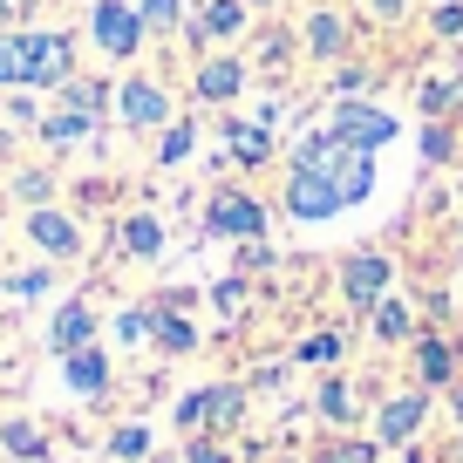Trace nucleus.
<instances>
[{"instance_id":"obj_4","label":"nucleus","mask_w":463,"mask_h":463,"mask_svg":"<svg viewBox=\"0 0 463 463\" xmlns=\"http://www.w3.org/2000/svg\"><path fill=\"white\" fill-rule=\"evenodd\" d=\"M89 42L109 61H137L150 48V28L137 14V0H89Z\"/></svg>"},{"instance_id":"obj_25","label":"nucleus","mask_w":463,"mask_h":463,"mask_svg":"<svg viewBox=\"0 0 463 463\" xmlns=\"http://www.w3.org/2000/svg\"><path fill=\"white\" fill-rule=\"evenodd\" d=\"M0 449H7L14 463H48L55 443H48V430L34 416H7V422H0Z\"/></svg>"},{"instance_id":"obj_50","label":"nucleus","mask_w":463,"mask_h":463,"mask_svg":"<svg viewBox=\"0 0 463 463\" xmlns=\"http://www.w3.org/2000/svg\"><path fill=\"white\" fill-rule=\"evenodd\" d=\"M279 463H307V457H279Z\"/></svg>"},{"instance_id":"obj_31","label":"nucleus","mask_w":463,"mask_h":463,"mask_svg":"<svg viewBox=\"0 0 463 463\" xmlns=\"http://www.w3.org/2000/svg\"><path fill=\"white\" fill-rule=\"evenodd\" d=\"M246 55H252V69H260V75H287V61L300 55V34H287V28H266L260 42L246 48Z\"/></svg>"},{"instance_id":"obj_3","label":"nucleus","mask_w":463,"mask_h":463,"mask_svg":"<svg viewBox=\"0 0 463 463\" xmlns=\"http://www.w3.org/2000/svg\"><path fill=\"white\" fill-rule=\"evenodd\" d=\"M252 55L246 48H212V55L191 61V102H204V109H232V102L252 89Z\"/></svg>"},{"instance_id":"obj_22","label":"nucleus","mask_w":463,"mask_h":463,"mask_svg":"<svg viewBox=\"0 0 463 463\" xmlns=\"http://www.w3.org/2000/svg\"><path fill=\"white\" fill-rule=\"evenodd\" d=\"M327 177H334V191H341L347 204H368L375 198V150H347L341 144V157L327 164Z\"/></svg>"},{"instance_id":"obj_21","label":"nucleus","mask_w":463,"mask_h":463,"mask_svg":"<svg viewBox=\"0 0 463 463\" xmlns=\"http://www.w3.org/2000/svg\"><path fill=\"white\" fill-rule=\"evenodd\" d=\"M191 21L212 34V48H218V42L239 48V42L252 34V7H246V0H198V7H191Z\"/></svg>"},{"instance_id":"obj_26","label":"nucleus","mask_w":463,"mask_h":463,"mask_svg":"<svg viewBox=\"0 0 463 463\" xmlns=\"http://www.w3.org/2000/svg\"><path fill=\"white\" fill-rule=\"evenodd\" d=\"M347 362V334L341 327H320L307 341H293V368H341Z\"/></svg>"},{"instance_id":"obj_16","label":"nucleus","mask_w":463,"mask_h":463,"mask_svg":"<svg viewBox=\"0 0 463 463\" xmlns=\"http://www.w3.org/2000/svg\"><path fill=\"white\" fill-rule=\"evenodd\" d=\"M218 137H225V150L239 164H246V171H260V164H273V130H266V123H246V116L239 109H218Z\"/></svg>"},{"instance_id":"obj_37","label":"nucleus","mask_w":463,"mask_h":463,"mask_svg":"<svg viewBox=\"0 0 463 463\" xmlns=\"http://www.w3.org/2000/svg\"><path fill=\"white\" fill-rule=\"evenodd\" d=\"M48 287H55V266H28V273H7V279H0V293H7V300H42V293Z\"/></svg>"},{"instance_id":"obj_33","label":"nucleus","mask_w":463,"mask_h":463,"mask_svg":"<svg viewBox=\"0 0 463 463\" xmlns=\"http://www.w3.org/2000/svg\"><path fill=\"white\" fill-rule=\"evenodd\" d=\"M457 157H463L457 123H422V164H430V171H443V164H457Z\"/></svg>"},{"instance_id":"obj_35","label":"nucleus","mask_w":463,"mask_h":463,"mask_svg":"<svg viewBox=\"0 0 463 463\" xmlns=\"http://www.w3.org/2000/svg\"><path fill=\"white\" fill-rule=\"evenodd\" d=\"M204 416H212V382H204V389H184V395L171 402L177 436H204Z\"/></svg>"},{"instance_id":"obj_20","label":"nucleus","mask_w":463,"mask_h":463,"mask_svg":"<svg viewBox=\"0 0 463 463\" xmlns=\"http://www.w3.org/2000/svg\"><path fill=\"white\" fill-rule=\"evenodd\" d=\"M150 307H157V334H150V347L171 354V362L198 354V320H191V307H177V300H150Z\"/></svg>"},{"instance_id":"obj_36","label":"nucleus","mask_w":463,"mask_h":463,"mask_svg":"<svg viewBox=\"0 0 463 463\" xmlns=\"http://www.w3.org/2000/svg\"><path fill=\"white\" fill-rule=\"evenodd\" d=\"M341 96H375V69L368 61H334V82H327V102H341Z\"/></svg>"},{"instance_id":"obj_6","label":"nucleus","mask_w":463,"mask_h":463,"mask_svg":"<svg viewBox=\"0 0 463 463\" xmlns=\"http://www.w3.org/2000/svg\"><path fill=\"white\" fill-rule=\"evenodd\" d=\"M430 409H436V395L409 382V389H395V395H382V402H375V416H368V436H375L382 449L422 443V430H430Z\"/></svg>"},{"instance_id":"obj_39","label":"nucleus","mask_w":463,"mask_h":463,"mask_svg":"<svg viewBox=\"0 0 463 463\" xmlns=\"http://www.w3.org/2000/svg\"><path fill=\"white\" fill-rule=\"evenodd\" d=\"M184 463H239L232 436H184Z\"/></svg>"},{"instance_id":"obj_17","label":"nucleus","mask_w":463,"mask_h":463,"mask_svg":"<svg viewBox=\"0 0 463 463\" xmlns=\"http://www.w3.org/2000/svg\"><path fill=\"white\" fill-rule=\"evenodd\" d=\"M96 130H102V116H89L82 102H61V96H55V109H42V144H48V150L96 144Z\"/></svg>"},{"instance_id":"obj_7","label":"nucleus","mask_w":463,"mask_h":463,"mask_svg":"<svg viewBox=\"0 0 463 463\" xmlns=\"http://www.w3.org/2000/svg\"><path fill=\"white\" fill-rule=\"evenodd\" d=\"M327 130L341 137L347 150H389L395 137H402V123L368 96H341V102H327Z\"/></svg>"},{"instance_id":"obj_38","label":"nucleus","mask_w":463,"mask_h":463,"mask_svg":"<svg viewBox=\"0 0 463 463\" xmlns=\"http://www.w3.org/2000/svg\"><path fill=\"white\" fill-rule=\"evenodd\" d=\"M246 300H252V279H246V273H225V279L212 287V307H218L225 320H239V314H246Z\"/></svg>"},{"instance_id":"obj_15","label":"nucleus","mask_w":463,"mask_h":463,"mask_svg":"<svg viewBox=\"0 0 463 463\" xmlns=\"http://www.w3.org/2000/svg\"><path fill=\"white\" fill-rule=\"evenodd\" d=\"M164 246H171V232H164V218L157 212H123V225H116V252L123 260H137V266H150V260H164Z\"/></svg>"},{"instance_id":"obj_9","label":"nucleus","mask_w":463,"mask_h":463,"mask_svg":"<svg viewBox=\"0 0 463 463\" xmlns=\"http://www.w3.org/2000/svg\"><path fill=\"white\" fill-rule=\"evenodd\" d=\"M116 123L137 130V137L144 130L157 137L164 123H177V96L157 82V75H123V82H116Z\"/></svg>"},{"instance_id":"obj_40","label":"nucleus","mask_w":463,"mask_h":463,"mask_svg":"<svg viewBox=\"0 0 463 463\" xmlns=\"http://www.w3.org/2000/svg\"><path fill=\"white\" fill-rule=\"evenodd\" d=\"M430 34L436 42H463V0H430Z\"/></svg>"},{"instance_id":"obj_28","label":"nucleus","mask_w":463,"mask_h":463,"mask_svg":"<svg viewBox=\"0 0 463 463\" xmlns=\"http://www.w3.org/2000/svg\"><path fill=\"white\" fill-rule=\"evenodd\" d=\"M7 191H14V204H55L61 177H55V164H14Z\"/></svg>"},{"instance_id":"obj_30","label":"nucleus","mask_w":463,"mask_h":463,"mask_svg":"<svg viewBox=\"0 0 463 463\" xmlns=\"http://www.w3.org/2000/svg\"><path fill=\"white\" fill-rule=\"evenodd\" d=\"M150 449H157V436H150V422H116V430L102 436V457H109V463H144Z\"/></svg>"},{"instance_id":"obj_44","label":"nucleus","mask_w":463,"mask_h":463,"mask_svg":"<svg viewBox=\"0 0 463 463\" xmlns=\"http://www.w3.org/2000/svg\"><path fill=\"white\" fill-rule=\"evenodd\" d=\"M232 252H239V273H273L279 266V252L266 239H246V246H232Z\"/></svg>"},{"instance_id":"obj_10","label":"nucleus","mask_w":463,"mask_h":463,"mask_svg":"<svg viewBox=\"0 0 463 463\" xmlns=\"http://www.w3.org/2000/svg\"><path fill=\"white\" fill-rule=\"evenodd\" d=\"M409 368H416V389L443 395L449 382H463V347L449 327H422L416 341H409Z\"/></svg>"},{"instance_id":"obj_41","label":"nucleus","mask_w":463,"mask_h":463,"mask_svg":"<svg viewBox=\"0 0 463 463\" xmlns=\"http://www.w3.org/2000/svg\"><path fill=\"white\" fill-rule=\"evenodd\" d=\"M0 116H7L14 130H42V102L21 96V89H7V96H0Z\"/></svg>"},{"instance_id":"obj_23","label":"nucleus","mask_w":463,"mask_h":463,"mask_svg":"<svg viewBox=\"0 0 463 463\" xmlns=\"http://www.w3.org/2000/svg\"><path fill=\"white\" fill-rule=\"evenodd\" d=\"M307 463H382V443L368 430H327Z\"/></svg>"},{"instance_id":"obj_42","label":"nucleus","mask_w":463,"mask_h":463,"mask_svg":"<svg viewBox=\"0 0 463 463\" xmlns=\"http://www.w3.org/2000/svg\"><path fill=\"white\" fill-rule=\"evenodd\" d=\"M0 89H21V28H0Z\"/></svg>"},{"instance_id":"obj_8","label":"nucleus","mask_w":463,"mask_h":463,"mask_svg":"<svg viewBox=\"0 0 463 463\" xmlns=\"http://www.w3.org/2000/svg\"><path fill=\"white\" fill-rule=\"evenodd\" d=\"M334 287H341V300H347V314H375V300L382 293H395V260L382 246H362V252H347L341 260V273H334Z\"/></svg>"},{"instance_id":"obj_46","label":"nucleus","mask_w":463,"mask_h":463,"mask_svg":"<svg viewBox=\"0 0 463 463\" xmlns=\"http://www.w3.org/2000/svg\"><path fill=\"white\" fill-rule=\"evenodd\" d=\"M443 402H449V422L463 430V382H449V389H443Z\"/></svg>"},{"instance_id":"obj_24","label":"nucleus","mask_w":463,"mask_h":463,"mask_svg":"<svg viewBox=\"0 0 463 463\" xmlns=\"http://www.w3.org/2000/svg\"><path fill=\"white\" fill-rule=\"evenodd\" d=\"M416 109H422V123H463V69L422 82L416 89Z\"/></svg>"},{"instance_id":"obj_47","label":"nucleus","mask_w":463,"mask_h":463,"mask_svg":"<svg viewBox=\"0 0 463 463\" xmlns=\"http://www.w3.org/2000/svg\"><path fill=\"white\" fill-rule=\"evenodd\" d=\"M144 463H184V449H150Z\"/></svg>"},{"instance_id":"obj_49","label":"nucleus","mask_w":463,"mask_h":463,"mask_svg":"<svg viewBox=\"0 0 463 463\" xmlns=\"http://www.w3.org/2000/svg\"><path fill=\"white\" fill-rule=\"evenodd\" d=\"M246 7H252V14H273V7H279V0H246Z\"/></svg>"},{"instance_id":"obj_18","label":"nucleus","mask_w":463,"mask_h":463,"mask_svg":"<svg viewBox=\"0 0 463 463\" xmlns=\"http://www.w3.org/2000/svg\"><path fill=\"white\" fill-rule=\"evenodd\" d=\"M368 334H375L382 347H409V341L422 334L416 300H409V293H382V300H375V314H368Z\"/></svg>"},{"instance_id":"obj_11","label":"nucleus","mask_w":463,"mask_h":463,"mask_svg":"<svg viewBox=\"0 0 463 463\" xmlns=\"http://www.w3.org/2000/svg\"><path fill=\"white\" fill-rule=\"evenodd\" d=\"M300 55L314 61V69H334V61H347L354 55V28H347V14L341 7H307V21H300Z\"/></svg>"},{"instance_id":"obj_12","label":"nucleus","mask_w":463,"mask_h":463,"mask_svg":"<svg viewBox=\"0 0 463 463\" xmlns=\"http://www.w3.org/2000/svg\"><path fill=\"white\" fill-rule=\"evenodd\" d=\"M279 212L300 218V225H320V218L347 212V198L334 191L327 171H287V184H279Z\"/></svg>"},{"instance_id":"obj_34","label":"nucleus","mask_w":463,"mask_h":463,"mask_svg":"<svg viewBox=\"0 0 463 463\" xmlns=\"http://www.w3.org/2000/svg\"><path fill=\"white\" fill-rule=\"evenodd\" d=\"M137 14H144L150 42H177V28H184V0H137Z\"/></svg>"},{"instance_id":"obj_5","label":"nucleus","mask_w":463,"mask_h":463,"mask_svg":"<svg viewBox=\"0 0 463 463\" xmlns=\"http://www.w3.org/2000/svg\"><path fill=\"white\" fill-rule=\"evenodd\" d=\"M75 75L69 28H21V89H61Z\"/></svg>"},{"instance_id":"obj_29","label":"nucleus","mask_w":463,"mask_h":463,"mask_svg":"<svg viewBox=\"0 0 463 463\" xmlns=\"http://www.w3.org/2000/svg\"><path fill=\"white\" fill-rule=\"evenodd\" d=\"M109 334H116V347H150V334H157V307L150 300H130L123 314H109Z\"/></svg>"},{"instance_id":"obj_1","label":"nucleus","mask_w":463,"mask_h":463,"mask_svg":"<svg viewBox=\"0 0 463 463\" xmlns=\"http://www.w3.org/2000/svg\"><path fill=\"white\" fill-rule=\"evenodd\" d=\"M21 239H28L48 266H82L89 260V232H82V218H75L69 204H28V212H21Z\"/></svg>"},{"instance_id":"obj_13","label":"nucleus","mask_w":463,"mask_h":463,"mask_svg":"<svg viewBox=\"0 0 463 463\" xmlns=\"http://www.w3.org/2000/svg\"><path fill=\"white\" fill-rule=\"evenodd\" d=\"M61 389H69L75 402H102V395L116 389V362L102 354L96 341L75 347V354H61Z\"/></svg>"},{"instance_id":"obj_19","label":"nucleus","mask_w":463,"mask_h":463,"mask_svg":"<svg viewBox=\"0 0 463 463\" xmlns=\"http://www.w3.org/2000/svg\"><path fill=\"white\" fill-rule=\"evenodd\" d=\"M96 334H102V314L89 300H61L55 320H48V347H55V354H75V347H89Z\"/></svg>"},{"instance_id":"obj_2","label":"nucleus","mask_w":463,"mask_h":463,"mask_svg":"<svg viewBox=\"0 0 463 463\" xmlns=\"http://www.w3.org/2000/svg\"><path fill=\"white\" fill-rule=\"evenodd\" d=\"M266 225H273V212H266V198L252 184H218L212 198H204V232H212V239L246 246V239H266Z\"/></svg>"},{"instance_id":"obj_32","label":"nucleus","mask_w":463,"mask_h":463,"mask_svg":"<svg viewBox=\"0 0 463 463\" xmlns=\"http://www.w3.org/2000/svg\"><path fill=\"white\" fill-rule=\"evenodd\" d=\"M334 157H341V137H334V130H314V137H300V144H293L287 171H327Z\"/></svg>"},{"instance_id":"obj_27","label":"nucleus","mask_w":463,"mask_h":463,"mask_svg":"<svg viewBox=\"0 0 463 463\" xmlns=\"http://www.w3.org/2000/svg\"><path fill=\"white\" fill-rule=\"evenodd\" d=\"M191 150H198V123H191V116H177V123H164V130H157L150 164H157V171H177V164H191Z\"/></svg>"},{"instance_id":"obj_48","label":"nucleus","mask_w":463,"mask_h":463,"mask_svg":"<svg viewBox=\"0 0 463 463\" xmlns=\"http://www.w3.org/2000/svg\"><path fill=\"white\" fill-rule=\"evenodd\" d=\"M402 463H430V449H422V443H402Z\"/></svg>"},{"instance_id":"obj_43","label":"nucleus","mask_w":463,"mask_h":463,"mask_svg":"<svg viewBox=\"0 0 463 463\" xmlns=\"http://www.w3.org/2000/svg\"><path fill=\"white\" fill-rule=\"evenodd\" d=\"M362 14L375 21V28H402V21L416 14V0H362Z\"/></svg>"},{"instance_id":"obj_45","label":"nucleus","mask_w":463,"mask_h":463,"mask_svg":"<svg viewBox=\"0 0 463 463\" xmlns=\"http://www.w3.org/2000/svg\"><path fill=\"white\" fill-rule=\"evenodd\" d=\"M28 7L34 0H0V28H28Z\"/></svg>"},{"instance_id":"obj_14","label":"nucleus","mask_w":463,"mask_h":463,"mask_svg":"<svg viewBox=\"0 0 463 463\" xmlns=\"http://www.w3.org/2000/svg\"><path fill=\"white\" fill-rule=\"evenodd\" d=\"M314 416L327 422V430H354V422H362V389H354L341 368H320V382H314Z\"/></svg>"}]
</instances>
